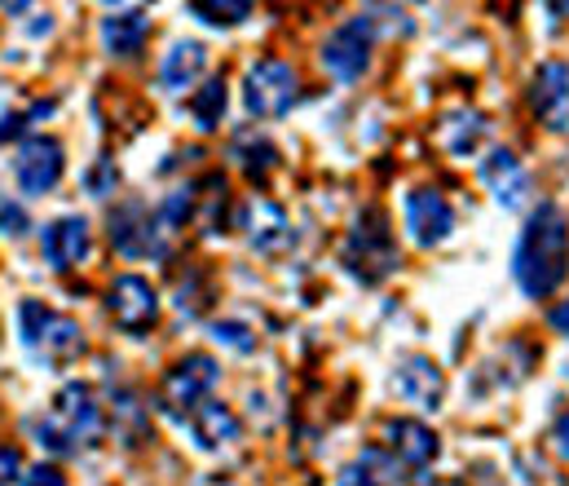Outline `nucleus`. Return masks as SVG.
I'll use <instances>...</instances> for the list:
<instances>
[{
  "label": "nucleus",
  "mask_w": 569,
  "mask_h": 486,
  "mask_svg": "<svg viewBox=\"0 0 569 486\" xmlns=\"http://www.w3.org/2000/svg\"><path fill=\"white\" fill-rule=\"evenodd\" d=\"M512 275L530 301H543L569 275V221L557 204H539L517 239Z\"/></svg>",
  "instance_id": "1"
},
{
  "label": "nucleus",
  "mask_w": 569,
  "mask_h": 486,
  "mask_svg": "<svg viewBox=\"0 0 569 486\" xmlns=\"http://www.w3.org/2000/svg\"><path fill=\"white\" fill-rule=\"evenodd\" d=\"M31 434L53 456H76L80 447H89L102 434V403H98L93 385H84V380L62 385L53 407L40 420H31Z\"/></svg>",
  "instance_id": "2"
},
{
  "label": "nucleus",
  "mask_w": 569,
  "mask_h": 486,
  "mask_svg": "<svg viewBox=\"0 0 569 486\" xmlns=\"http://www.w3.org/2000/svg\"><path fill=\"white\" fill-rule=\"evenodd\" d=\"M340 261H345V270H349L362 288H376V284H385V279L398 270V244H393V230H389V221H385L380 208L358 212V221H353L349 235H345Z\"/></svg>",
  "instance_id": "3"
},
{
  "label": "nucleus",
  "mask_w": 569,
  "mask_h": 486,
  "mask_svg": "<svg viewBox=\"0 0 569 486\" xmlns=\"http://www.w3.org/2000/svg\"><path fill=\"white\" fill-rule=\"evenodd\" d=\"M18 331H22V345L31 354H40L44 363H53V367L76 363L84 354V331L76 327V319L49 310L44 301H22L18 306Z\"/></svg>",
  "instance_id": "4"
},
{
  "label": "nucleus",
  "mask_w": 569,
  "mask_h": 486,
  "mask_svg": "<svg viewBox=\"0 0 569 486\" xmlns=\"http://www.w3.org/2000/svg\"><path fill=\"white\" fill-rule=\"evenodd\" d=\"M300 98V80H296V67L283 58H261L248 67L243 76V107L257 116V120H283L287 111L296 107Z\"/></svg>",
  "instance_id": "5"
},
{
  "label": "nucleus",
  "mask_w": 569,
  "mask_h": 486,
  "mask_svg": "<svg viewBox=\"0 0 569 486\" xmlns=\"http://www.w3.org/2000/svg\"><path fill=\"white\" fill-rule=\"evenodd\" d=\"M217 380H221V367H217L212 354H186V358H177L163 371V389H159L163 394V407L172 416L190 420L208 403V394L217 389Z\"/></svg>",
  "instance_id": "6"
},
{
  "label": "nucleus",
  "mask_w": 569,
  "mask_h": 486,
  "mask_svg": "<svg viewBox=\"0 0 569 486\" xmlns=\"http://www.w3.org/2000/svg\"><path fill=\"white\" fill-rule=\"evenodd\" d=\"M371 49H376V22H371V13H358L322 40V67L340 85H358L371 67Z\"/></svg>",
  "instance_id": "7"
},
{
  "label": "nucleus",
  "mask_w": 569,
  "mask_h": 486,
  "mask_svg": "<svg viewBox=\"0 0 569 486\" xmlns=\"http://www.w3.org/2000/svg\"><path fill=\"white\" fill-rule=\"evenodd\" d=\"M111 248L129 261H154L163 257V230L159 217L146 208L142 199H124L111 212Z\"/></svg>",
  "instance_id": "8"
},
{
  "label": "nucleus",
  "mask_w": 569,
  "mask_h": 486,
  "mask_svg": "<svg viewBox=\"0 0 569 486\" xmlns=\"http://www.w3.org/2000/svg\"><path fill=\"white\" fill-rule=\"evenodd\" d=\"M62 172H67V151H62L58 138L36 133V138H27V142L18 147V156H13V177H18L22 195H49V190L62 181Z\"/></svg>",
  "instance_id": "9"
},
{
  "label": "nucleus",
  "mask_w": 569,
  "mask_h": 486,
  "mask_svg": "<svg viewBox=\"0 0 569 486\" xmlns=\"http://www.w3.org/2000/svg\"><path fill=\"white\" fill-rule=\"evenodd\" d=\"M107 315L116 319L120 331L142 336L159 319V292L146 284L142 275H120L111 284V292H107Z\"/></svg>",
  "instance_id": "10"
},
{
  "label": "nucleus",
  "mask_w": 569,
  "mask_h": 486,
  "mask_svg": "<svg viewBox=\"0 0 569 486\" xmlns=\"http://www.w3.org/2000/svg\"><path fill=\"white\" fill-rule=\"evenodd\" d=\"M243 235L261 257H287L296 248V230L279 204L270 199H248L243 204Z\"/></svg>",
  "instance_id": "11"
},
{
  "label": "nucleus",
  "mask_w": 569,
  "mask_h": 486,
  "mask_svg": "<svg viewBox=\"0 0 569 486\" xmlns=\"http://www.w3.org/2000/svg\"><path fill=\"white\" fill-rule=\"evenodd\" d=\"M530 107H535V116L543 120V129L566 133L569 129V67L566 62H557V58L539 62V71H535V80H530Z\"/></svg>",
  "instance_id": "12"
},
{
  "label": "nucleus",
  "mask_w": 569,
  "mask_h": 486,
  "mask_svg": "<svg viewBox=\"0 0 569 486\" xmlns=\"http://www.w3.org/2000/svg\"><path fill=\"white\" fill-rule=\"evenodd\" d=\"M385 452L398 460V469L402 474H420L428 469L432 460H437V452H441V443H437V434L428 429L425 420H389L385 425Z\"/></svg>",
  "instance_id": "13"
},
{
  "label": "nucleus",
  "mask_w": 569,
  "mask_h": 486,
  "mask_svg": "<svg viewBox=\"0 0 569 486\" xmlns=\"http://www.w3.org/2000/svg\"><path fill=\"white\" fill-rule=\"evenodd\" d=\"M407 226H411L420 248H437L455 235V208L432 186H420V190L407 195Z\"/></svg>",
  "instance_id": "14"
},
{
  "label": "nucleus",
  "mask_w": 569,
  "mask_h": 486,
  "mask_svg": "<svg viewBox=\"0 0 569 486\" xmlns=\"http://www.w3.org/2000/svg\"><path fill=\"white\" fill-rule=\"evenodd\" d=\"M393 389H398L407 403L437 411L441 398H446V376H441V367H437L428 354H407V358H398V367H393Z\"/></svg>",
  "instance_id": "15"
},
{
  "label": "nucleus",
  "mask_w": 569,
  "mask_h": 486,
  "mask_svg": "<svg viewBox=\"0 0 569 486\" xmlns=\"http://www.w3.org/2000/svg\"><path fill=\"white\" fill-rule=\"evenodd\" d=\"M40 252L53 270H76L89 257V221L84 217H58L40 230Z\"/></svg>",
  "instance_id": "16"
},
{
  "label": "nucleus",
  "mask_w": 569,
  "mask_h": 486,
  "mask_svg": "<svg viewBox=\"0 0 569 486\" xmlns=\"http://www.w3.org/2000/svg\"><path fill=\"white\" fill-rule=\"evenodd\" d=\"M481 181H486V190H490L503 208H521L526 195H530V172H526V163L517 160L512 151H503V147L481 160Z\"/></svg>",
  "instance_id": "17"
},
{
  "label": "nucleus",
  "mask_w": 569,
  "mask_h": 486,
  "mask_svg": "<svg viewBox=\"0 0 569 486\" xmlns=\"http://www.w3.org/2000/svg\"><path fill=\"white\" fill-rule=\"evenodd\" d=\"M150 36V13L142 4H124V9H107L102 13V44L111 58H133Z\"/></svg>",
  "instance_id": "18"
},
{
  "label": "nucleus",
  "mask_w": 569,
  "mask_h": 486,
  "mask_svg": "<svg viewBox=\"0 0 569 486\" xmlns=\"http://www.w3.org/2000/svg\"><path fill=\"white\" fill-rule=\"evenodd\" d=\"M203 71H208V49H203L199 40H177V44L163 53L159 89H163V93H181V89H190Z\"/></svg>",
  "instance_id": "19"
},
{
  "label": "nucleus",
  "mask_w": 569,
  "mask_h": 486,
  "mask_svg": "<svg viewBox=\"0 0 569 486\" xmlns=\"http://www.w3.org/2000/svg\"><path fill=\"white\" fill-rule=\"evenodd\" d=\"M186 425H190V438H194L203 452H217V447L234 443V438H239V429H243V425H239V416H234L226 403H212V398H208V403H203Z\"/></svg>",
  "instance_id": "20"
},
{
  "label": "nucleus",
  "mask_w": 569,
  "mask_h": 486,
  "mask_svg": "<svg viewBox=\"0 0 569 486\" xmlns=\"http://www.w3.org/2000/svg\"><path fill=\"white\" fill-rule=\"evenodd\" d=\"M398 460L385 452V447H371V452H362L353 465H345L340 469V486H389L398 483Z\"/></svg>",
  "instance_id": "21"
},
{
  "label": "nucleus",
  "mask_w": 569,
  "mask_h": 486,
  "mask_svg": "<svg viewBox=\"0 0 569 486\" xmlns=\"http://www.w3.org/2000/svg\"><path fill=\"white\" fill-rule=\"evenodd\" d=\"M486 133H490V125L481 111H455L441 120V142L450 156H472L486 142Z\"/></svg>",
  "instance_id": "22"
},
{
  "label": "nucleus",
  "mask_w": 569,
  "mask_h": 486,
  "mask_svg": "<svg viewBox=\"0 0 569 486\" xmlns=\"http://www.w3.org/2000/svg\"><path fill=\"white\" fill-rule=\"evenodd\" d=\"M190 116H194V125H199L203 133H212V129L226 120V80H221V76H217V80H203V89H194Z\"/></svg>",
  "instance_id": "23"
},
{
  "label": "nucleus",
  "mask_w": 569,
  "mask_h": 486,
  "mask_svg": "<svg viewBox=\"0 0 569 486\" xmlns=\"http://www.w3.org/2000/svg\"><path fill=\"white\" fill-rule=\"evenodd\" d=\"M234 160H239V168H243L252 181H266V177L279 168V147L266 142V138H239V142H234Z\"/></svg>",
  "instance_id": "24"
},
{
  "label": "nucleus",
  "mask_w": 569,
  "mask_h": 486,
  "mask_svg": "<svg viewBox=\"0 0 569 486\" xmlns=\"http://www.w3.org/2000/svg\"><path fill=\"white\" fill-rule=\"evenodd\" d=\"M186 13L208 22V27H234V22L252 18V4H243V0H208V4H186Z\"/></svg>",
  "instance_id": "25"
},
{
  "label": "nucleus",
  "mask_w": 569,
  "mask_h": 486,
  "mask_svg": "<svg viewBox=\"0 0 569 486\" xmlns=\"http://www.w3.org/2000/svg\"><path fill=\"white\" fill-rule=\"evenodd\" d=\"M212 340L217 345H226V349H234V354H252L257 349V331L248 324H234V319H212Z\"/></svg>",
  "instance_id": "26"
},
{
  "label": "nucleus",
  "mask_w": 569,
  "mask_h": 486,
  "mask_svg": "<svg viewBox=\"0 0 569 486\" xmlns=\"http://www.w3.org/2000/svg\"><path fill=\"white\" fill-rule=\"evenodd\" d=\"M190 212H194V186H181V190H172V195L163 199L159 226H181V221H190Z\"/></svg>",
  "instance_id": "27"
},
{
  "label": "nucleus",
  "mask_w": 569,
  "mask_h": 486,
  "mask_svg": "<svg viewBox=\"0 0 569 486\" xmlns=\"http://www.w3.org/2000/svg\"><path fill=\"white\" fill-rule=\"evenodd\" d=\"M49 111H53V102H40V107H31V111H9V116H0V142L22 138V133H27V120H40V116H49Z\"/></svg>",
  "instance_id": "28"
},
{
  "label": "nucleus",
  "mask_w": 569,
  "mask_h": 486,
  "mask_svg": "<svg viewBox=\"0 0 569 486\" xmlns=\"http://www.w3.org/2000/svg\"><path fill=\"white\" fill-rule=\"evenodd\" d=\"M31 230V217H27V208L18 204V199H0V235H9V239H22Z\"/></svg>",
  "instance_id": "29"
},
{
  "label": "nucleus",
  "mask_w": 569,
  "mask_h": 486,
  "mask_svg": "<svg viewBox=\"0 0 569 486\" xmlns=\"http://www.w3.org/2000/svg\"><path fill=\"white\" fill-rule=\"evenodd\" d=\"M84 186H89V195H93V199H107V195H111V186H116V163L102 160L93 172H89V181H84Z\"/></svg>",
  "instance_id": "30"
},
{
  "label": "nucleus",
  "mask_w": 569,
  "mask_h": 486,
  "mask_svg": "<svg viewBox=\"0 0 569 486\" xmlns=\"http://www.w3.org/2000/svg\"><path fill=\"white\" fill-rule=\"evenodd\" d=\"M22 483V456H18V447H4L0 443V486H13Z\"/></svg>",
  "instance_id": "31"
},
{
  "label": "nucleus",
  "mask_w": 569,
  "mask_h": 486,
  "mask_svg": "<svg viewBox=\"0 0 569 486\" xmlns=\"http://www.w3.org/2000/svg\"><path fill=\"white\" fill-rule=\"evenodd\" d=\"M18 486H67V478H62V469H53V465H36V469L22 474Z\"/></svg>",
  "instance_id": "32"
},
{
  "label": "nucleus",
  "mask_w": 569,
  "mask_h": 486,
  "mask_svg": "<svg viewBox=\"0 0 569 486\" xmlns=\"http://www.w3.org/2000/svg\"><path fill=\"white\" fill-rule=\"evenodd\" d=\"M548 324L557 327L561 336H569V297H566V301H557V306H552V315H548Z\"/></svg>",
  "instance_id": "33"
},
{
  "label": "nucleus",
  "mask_w": 569,
  "mask_h": 486,
  "mask_svg": "<svg viewBox=\"0 0 569 486\" xmlns=\"http://www.w3.org/2000/svg\"><path fill=\"white\" fill-rule=\"evenodd\" d=\"M552 438H557L561 456L569 460V411H561V416H557V429H552Z\"/></svg>",
  "instance_id": "34"
},
{
  "label": "nucleus",
  "mask_w": 569,
  "mask_h": 486,
  "mask_svg": "<svg viewBox=\"0 0 569 486\" xmlns=\"http://www.w3.org/2000/svg\"><path fill=\"white\" fill-rule=\"evenodd\" d=\"M432 486H463V483H432Z\"/></svg>",
  "instance_id": "35"
},
{
  "label": "nucleus",
  "mask_w": 569,
  "mask_h": 486,
  "mask_svg": "<svg viewBox=\"0 0 569 486\" xmlns=\"http://www.w3.org/2000/svg\"><path fill=\"white\" fill-rule=\"evenodd\" d=\"M566 380H569V363H566Z\"/></svg>",
  "instance_id": "36"
}]
</instances>
